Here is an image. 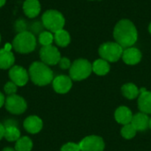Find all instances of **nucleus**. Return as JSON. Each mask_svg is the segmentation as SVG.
I'll return each mask as SVG.
<instances>
[{"label":"nucleus","instance_id":"39448f33","mask_svg":"<svg viewBox=\"0 0 151 151\" xmlns=\"http://www.w3.org/2000/svg\"><path fill=\"white\" fill-rule=\"evenodd\" d=\"M92 72V65L86 59L75 60L70 67V78L73 81H82Z\"/></svg>","mask_w":151,"mask_h":151},{"label":"nucleus","instance_id":"c85d7f7f","mask_svg":"<svg viewBox=\"0 0 151 151\" xmlns=\"http://www.w3.org/2000/svg\"><path fill=\"white\" fill-rule=\"evenodd\" d=\"M25 27H26V24H25V22H24L23 19H19L16 23V29L19 31V33H21V32L26 31L25 30Z\"/></svg>","mask_w":151,"mask_h":151},{"label":"nucleus","instance_id":"f704fd0d","mask_svg":"<svg viewBox=\"0 0 151 151\" xmlns=\"http://www.w3.org/2000/svg\"><path fill=\"white\" fill-rule=\"evenodd\" d=\"M150 128H151V119H150Z\"/></svg>","mask_w":151,"mask_h":151},{"label":"nucleus","instance_id":"b1692460","mask_svg":"<svg viewBox=\"0 0 151 151\" xmlns=\"http://www.w3.org/2000/svg\"><path fill=\"white\" fill-rule=\"evenodd\" d=\"M38 40H39V42L42 46L51 45V43L54 41V35L50 31H43L39 34Z\"/></svg>","mask_w":151,"mask_h":151},{"label":"nucleus","instance_id":"7ed1b4c3","mask_svg":"<svg viewBox=\"0 0 151 151\" xmlns=\"http://www.w3.org/2000/svg\"><path fill=\"white\" fill-rule=\"evenodd\" d=\"M13 49L21 54H27L32 52L36 47V39L33 33L24 31L19 33L12 42Z\"/></svg>","mask_w":151,"mask_h":151},{"label":"nucleus","instance_id":"1a4fd4ad","mask_svg":"<svg viewBox=\"0 0 151 151\" xmlns=\"http://www.w3.org/2000/svg\"><path fill=\"white\" fill-rule=\"evenodd\" d=\"M81 151H104V142L96 135H90L85 137L79 143Z\"/></svg>","mask_w":151,"mask_h":151},{"label":"nucleus","instance_id":"ddd939ff","mask_svg":"<svg viewBox=\"0 0 151 151\" xmlns=\"http://www.w3.org/2000/svg\"><path fill=\"white\" fill-rule=\"evenodd\" d=\"M123 61L127 65H136L142 59V53L137 48H127L122 54Z\"/></svg>","mask_w":151,"mask_h":151},{"label":"nucleus","instance_id":"2f4dec72","mask_svg":"<svg viewBox=\"0 0 151 151\" xmlns=\"http://www.w3.org/2000/svg\"><path fill=\"white\" fill-rule=\"evenodd\" d=\"M6 3V0H0V7L4 6Z\"/></svg>","mask_w":151,"mask_h":151},{"label":"nucleus","instance_id":"cd10ccee","mask_svg":"<svg viewBox=\"0 0 151 151\" xmlns=\"http://www.w3.org/2000/svg\"><path fill=\"white\" fill-rule=\"evenodd\" d=\"M58 64H59V66H60L62 69H68V68L71 67V62H70V60H69L68 58H62L59 60Z\"/></svg>","mask_w":151,"mask_h":151},{"label":"nucleus","instance_id":"2eb2a0df","mask_svg":"<svg viewBox=\"0 0 151 151\" xmlns=\"http://www.w3.org/2000/svg\"><path fill=\"white\" fill-rule=\"evenodd\" d=\"M131 124L136 131H145L150 126V118L147 114L143 112H139L135 115H133Z\"/></svg>","mask_w":151,"mask_h":151},{"label":"nucleus","instance_id":"6ab92c4d","mask_svg":"<svg viewBox=\"0 0 151 151\" xmlns=\"http://www.w3.org/2000/svg\"><path fill=\"white\" fill-rule=\"evenodd\" d=\"M4 137L8 142L18 141L20 138V132L15 124H9L7 122V124H5V127H4Z\"/></svg>","mask_w":151,"mask_h":151},{"label":"nucleus","instance_id":"423d86ee","mask_svg":"<svg viewBox=\"0 0 151 151\" xmlns=\"http://www.w3.org/2000/svg\"><path fill=\"white\" fill-rule=\"evenodd\" d=\"M123 54V48L117 42H105L99 48V55L108 62L118 61Z\"/></svg>","mask_w":151,"mask_h":151},{"label":"nucleus","instance_id":"6e6552de","mask_svg":"<svg viewBox=\"0 0 151 151\" xmlns=\"http://www.w3.org/2000/svg\"><path fill=\"white\" fill-rule=\"evenodd\" d=\"M5 108L6 110L12 114H21L27 109L26 101L17 95H11L5 100Z\"/></svg>","mask_w":151,"mask_h":151},{"label":"nucleus","instance_id":"dca6fc26","mask_svg":"<svg viewBox=\"0 0 151 151\" xmlns=\"http://www.w3.org/2000/svg\"><path fill=\"white\" fill-rule=\"evenodd\" d=\"M23 126L28 133L36 134L42 128V120L37 116H30L25 119Z\"/></svg>","mask_w":151,"mask_h":151},{"label":"nucleus","instance_id":"c9c22d12","mask_svg":"<svg viewBox=\"0 0 151 151\" xmlns=\"http://www.w3.org/2000/svg\"><path fill=\"white\" fill-rule=\"evenodd\" d=\"M0 42H1V35H0Z\"/></svg>","mask_w":151,"mask_h":151},{"label":"nucleus","instance_id":"a211bd4d","mask_svg":"<svg viewBox=\"0 0 151 151\" xmlns=\"http://www.w3.org/2000/svg\"><path fill=\"white\" fill-rule=\"evenodd\" d=\"M15 58L11 50H7L4 48L0 50V68L9 69L13 66Z\"/></svg>","mask_w":151,"mask_h":151},{"label":"nucleus","instance_id":"0eeeda50","mask_svg":"<svg viewBox=\"0 0 151 151\" xmlns=\"http://www.w3.org/2000/svg\"><path fill=\"white\" fill-rule=\"evenodd\" d=\"M40 58L42 62L47 65H54L58 64L61 59L60 52L53 45L42 46L40 50Z\"/></svg>","mask_w":151,"mask_h":151},{"label":"nucleus","instance_id":"bb28decb","mask_svg":"<svg viewBox=\"0 0 151 151\" xmlns=\"http://www.w3.org/2000/svg\"><path fill=\"white\" fill-rule=\"evenodd\" d=\"M61 151H81V149L79 144L73 142H68L61 148Z\"/></svg>","mask_w":151,"mask_h":151},{"label":"nucleus","instance_id":"72a5a7b5","mask_svg":"<svg viewBox=\"0 0 151 151\" xmlns=\"http://www.w3.org/2000/svg\"><path fill=\"white\" fill-rule=\"evenodd\" d=\"M149 30H150V33L151 34V23L150 25V27H149Z\"/></svg>","mask_w":151,"mask_h":151},{"label":"nucleus","instance_id":"f03ea898","mask_svg":"<svg viewBox=\"0 0 151 151\" xmlns=\"http://www.w3.org/2000/svg\"><path fill=\"white\" fill-rule=\"evenodd\" d=\"M31 81L38 86H46L53 81V72L42 62H34L29 67Z\"/></svg>","mask_w":151,"mask_h":151},{"label":"nucleus","instance_id":"412c9836","mask_svg":"<svg viewBox=\"0 0 151 151\" xmlns=\"http://www.w3.org/2000/svg\"><path fill=\"white\" fill-rule=\"evenodd\" d=\"M54 41L60 47H65L70 43L71 37L67 31L61 29L54 33Z\"/></svg>","mask_w":151,"mask_h":151},{"label":"nucleus","instance_id":"f8f14e48","mask_svg":"<svg viewBox=\"0 0 151 151\" xmlns=\"http://www.w3.org/2000/svg\"><path fill=\"white\" fill-rule=\"evenodd\" d=\"M138 107L140 111L145 114L151 113V92L142 88L138 98Z\"/></svg>","mask_w":151,"mask_h":151},{"label":"nucleus","instance_id":"c756f323","mask_svg":"<svg viewBox=\"0 0 151 151\" xmlns=\"http://www.w3.org/2000/svg\"><path fill=\"white\" fill-rule=\"evenodd\" d=\"M4 127L0 123V140L4 137Z\"/></svg>","mask_w":151,"mask_h":151},{"label":"nucleus","instance_id":"aec40b11","mask_svg":"<svg viewBox=\"0 0 151 151\" xmlns=\"http://www.w3.org/2000/svg\"><path fill=\"white\" fill-rule=\"evenodd\" d=\"M92 71L100 76L107 74L110 71V65H109L108 61L103 58L96 60L92 65Z\"/></svg>","mask_w":151,"mask_h":151},{"label":"nucleus","instance_id":"20e7f679","mask_svg":"<svg viewBox=\"0 0 151 151\" xmlns=\"http://www.w3.org/2000/svg\"><path fill=\"white\" fill-rule=\"evenodd\" d=\"M65 22V18L62 13L56 10H48L42 16V26L51 33H56L63 29Z\"/></svg>","mask_w":151,"mask_h":151},{"label":"nucleus","instance_id":"9d476101","mask_svg":"<svg viewBox=\"0 0 151 151\" xmlns=\"http://www.w3.org/2000/svg\"><path fill=\"white\" fill-rule=\"evenodd\" d=\"M9 77L17 86H25L28 81V73L25 68L19 65H13L10 68Z\"/></svg>","mask_w":151,"mask_h":151},{"label":"nucleus","instance_id":"7c9ffc66","mask_svg":"<svg viewBox=\"0 0 151 151\" xmlns=\"http://www.w3.org/2000/svg\"><path fill=\"white\" fill-rule=\"evenodd\" d=\"M5 103V98H4V96L0 93V108L4 105V104Z\"/></svg>","mask_w":151,"mask_h":151},{"label":"nucleus","instance_id":"473e14b6","mask_svg":"<svg viewBox=\"0 0 151 151\" xmlns=\"http://www.w3.org/2000/svg\"><path fill=\"white\" fill-rule=\"evenodd\" d=\"M3 151H15V150H13L12 148H5V149L3 150Z\"/></svg>","mask_w":151,"mask_h":151},{"label":"nucleus","instance_id":"4468645a","mask_svg":"<svg viewBox=\"0 0 151 151\" xmlns=\"http://www.w3.org/2000/svg\"><path fill=\"white\" fill-rule=\"evenodd\" d=\"M23 11L28 18H35L41 12V4L38 0H25L23 4Z\"/></svg>","mask_w":151,"mask_h":151},{"label":"nucleus","instance_id":"f257e3e1","mask_svg":"<svg viewBox=\"0 0 151 151\" xmlns=\"http://www.w3.org/2000/svg\"><path fill=\"white\" fill-rule=\"evenodd\" d=\"M113 36L122 48H130L137 41L138 35L136 27L130 20L122 19L116 25Z\"/></svg>","mask_w":151,"mask_h":151},{"label":"nucleus","instance_id":"393cba45","mask_svg":"<svg viewBox=\"0 0 151 151\" xmlns=\"http://www.w3.org/2000/svg\"><path fill=\"white\" fill-rule=\"evenodd\" d=\"M136 130L135 128L133 127V125L131 123L127 124V125H124V127L121 128V135L127 140H130L132 138H134L136 134Z\"/></svg>","mask_w":151,"mask_h":151},{"label":"nucleus","instance_id":"4be33fe9","mask_svg":"<svg viewBox=\"0 0 151 151\" xmlns=\"http://www.w3.org/2000/svg\"><path fill=\"white\" fill-rule=\"evenodd\" d=\"M121 90L124 96L127 97V99H134L140 95V90L133 83H127L123 85Z\"/></svg>","mask_w":151,"mask_h":151},{"label":"nucleus","instance_id":"f3484780","mask_svg":"<svg viewBox=\"0 0 151 151\" xmlns=\"http://www.w3.org/2000/svg\"><path fill=\"white\" fill-rule=\"evenodd\" d=\"M115 119L118 123L121 125H127L131 123L133 119V114L130 109H128L126 106H120L115 111Z\"/></svg>","mask_w":151,"mask_h":151},{"label":"nucleus","instance_id":"5701e85b","mask_svg":"<svg viewBox=\"0 0 151 151\" xmlns=\"http://www.w3.org/2000/svg\"><path fill=\"white\" fill-rule=\"evenodd\" d=\"M33 142L30 138L24 136L19 138L15 144V151H31Z\"/></svg>","mask_w":151,"mask_h":151},{"label":"nucleus","instance_id":"a878e982","mask_svg":"<svg viewBox=\"0 0 151 151\" xmlns=\"http://www.w3.org/2000/svg\"><path fill=\"white\" fill-rule=\"evenodd\" d=\"M4 92H5L7 95H9V96L14 95V94L16 93V91H17V85L14 84L12 81H9V82H7V83L4 85Z\"/></svg>","mask_w":151,"mask_h":151},{"label":"nucleus","instance_id":"9b49d317","mask_svg":"<svg viewBox=\"0 0 151 151\" xmlns=\"http://www.w3.org/2000/svg\"><path fill=\"white\" fill-rule=\"evenodd\" d=\"M53 88L58 94H65L72 88V79L65 75H58L52 81Z\"/></svg>","mask_w":151,"mask_h":151}]
</instances>
